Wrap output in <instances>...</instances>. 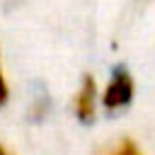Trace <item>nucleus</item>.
<instances>
[{"mask_svg":"<svg viewBox=\"0 0 155 155\" xmlns=\"http://www.w3.org/2000/svg\"><path fill=\"white\" fill-rule=\"evenodd\" d=\"M131 99H133V78L124 68H116L109 75L104 90L99 92V104L107 111H119V109L128 107Z\"/></svg>","mask_w":155,"mask_h":155,"instance_id":"f257e3e1","label":"nucleus"},{"mask_svg":"<svg viewBox=\"0 0 155 155\" xmlns=\"http://www.w3.org/2000/svg\"><path fill=\"white\" fill-rule=\"evenodd\" d=\"M97 104H99V92H97V82L87 75L82 80V85L78 87L75 92V99H73V111L80 121H92L94 114H97Z\"/></svg>","mask_w":155,"mask_h":155,"instance_id":"f03ea898","label":"nucleus"},{"mask_svg":"<svg viewBox=\"0 0 155 155\" xmlns=\"http://www.w3.org/2000/svg\"><path fill=\"white\" fill-rule=\"evenodd\" d=\"M107 155H143V153L138 150V145H136L133 140H126V138H124V140H119L114 148H109Z\"/></svg>","mask_w":155,"mask_h":155,"instance_id":"7ed1b4c3","label":"nucleus"},{"mask_svg":"<svg viewBox=\"0 0 155 155\" xmlns=\"http://www.w3.org/2000/svg\"><path fill=\"white\" fill-rule=\"evenodd\" d=\"M10 102V80L5 73V63H2V53H0V109Z\"/></svg>","mask_w":155,"mask_h":155,"instance_id":"20e7f679","label":"nucleus"},{"mask_svg":"<svg viewBox=\"0 0 155 155\" xmlns=\"http://www.w3.org/2000/svg\"><path fill=\"white\" fill-rule=\"evenodd\" d=\"M0 155H15V153H12V150H10V148H7V145L0 140Z\"/></svg>","mask_w":155,"mask_h":155,"instance_id":"39448f33","label":"nucleus"}]
</instances>
